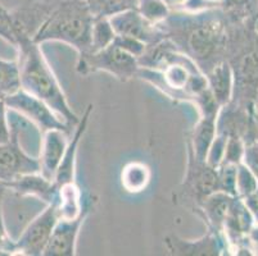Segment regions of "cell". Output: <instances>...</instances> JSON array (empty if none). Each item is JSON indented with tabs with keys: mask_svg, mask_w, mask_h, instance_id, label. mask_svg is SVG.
<instances>
[{
	"mask_svg": "<svg viewBox=\"0 0 258 256\" xmlns=\"http://www.w3.org/2000/svg\"><path fill=\"white\" fill-rule=\"evenodd\" d=\"M6 185L8 190H13L16 194L37 197L46 205L54 203L58 199V186L55 182L45 178L39 172L23 175L11 182H7Z\"/></svg>",
	"mask_w": 258,
	"mask_h": 256,
	"instance_id": "4fadbf2b",
	"label": "cell"
},
{
	"mask_svg": "<svg viewBox=\"0 0 258 256\" xmlns=\"http://www.w3.org/2000/svg\"><path fill=\"white\" fill-rule=\"evenodd\" d=\"M94 17L85 0H63L32 36L35 42L62 41L74 46L79 54L91 48Z\"/></svg>",
	"mask_w": 258,
	"mask_h": 256,
	"instance_id": "3957f363",
	"label": "cell"
},
{
	"mask_svg": "<svg viewBox=\"0 0 258 256\" xmlns=\"http://www.w3.org/2000/svg\"><path fill=\"white\" fill-rule=\"evenodd\" d=\"M79 55L76 69L81 74L102 70L121 81H127L137 77L140 68L138 58L122 50L113 42L99 51L79 54Z\"/></svg>",
	"mask_w": 258,
	"mask_h": 256,
	"instance_id": "277c9868",
	"label": "cell"
},
{
	"mask_svg": "<svg viewBox=\"0 0 258 256\" xmlns=\"http://www.w3.org/2000/svg\"><path fill=\"white\" fill-rule=\"evenodd\" d=\"M233 197V195H229L224 191H216L199 204L198 210L203 214L205 222H207L210 229L222 232L225 218Z\"/></svg>",
	"mask_w": 258,
	"mask_h": 256,
	"instance_id": "e0dca14e",
	"label": "cell"
},
{
	"mask_svg": "<svg viewBox=\"0 0 258 256\" xmlns=\"http://www.w3.org/2000/svg\"><path fill=\"white\" fill-rule=\"evenodd\" d=\"M11 138L0 144V181L11 182L23 175L40 172L39 159L29 155L20 145V128L8 118Z\"/></svg>",
	"mask_w": 258,
	"mask_h": 256,
	"instance_id": "8992f818",
	"label": "cell"
},
{
	"mask_svg": "<svg viewBox=\"0 0 258 256\" xmlns=\"http://www.w3.org/2000/svg\"><path fill=\"white\" fill-rule=\"evenodd\" d=\"M137 11L152 25L159 26L170 17L171 11L165 0H138Z\"/></svg>",
	"mask_w": 258,
	"mask_h": 256,
	"instance_id": "603a6c76",
	"label": "cell"
},
{
	"mask_svg": "<svg viewBox=\"0 0 258 256\" xmlns=\"http://www.w3.org/2000/svg\"><path fill=\"white\" fill-rule=\"evenodd\" d=\"M151 178V169L142 161H131L126 164L121 173L122 187L131 194H138L147 189Z\"/></svg>",
	"mask_w": 258,
	"mask_h": 256,
	"instance_id": "ffe728a7",
	"label": "cell"
},
{
	"mask_svg": "<svg viewBox=\"0 0 258 256\" xmlns=\"http://www.w3.org/2000/svg\"><path fill=\"white\" fill-rule=\"evenodd\" d=\"M59 220L57 200L48 204L35 219L30 222L20 238L15 241V253L27 256H40L44 253L53 229Z\"/></svg>",
	"mask_w": 258,
	"mask_h": 256,
	"instance_id": "52a82bcc",
	"label": "cell"
},
{
	"mask_svg": "<svg viewBox=\"0 0 258 256\" xmlns=\"http://www.w3.org/2000/svg\"><path fill=\"white\" fill-rule=\"evenodd\" d=\"M0 96H2V95H0Z\"/></svg>",
	"mask_w": 258,
	"mask_h": 256,
	"instance_id": "e575fe53",
	"label": "cell"
},
{
	"mask_svg": "<svg viewBox=\"0 0 258 256\" xmlns=\"http://www.w3.org/2000/svg\"><path fill=\"white\" fill-rule=\"evenodd\" d=\"M93 108L94 107L91 104L88 105L85 114H84L83 118H80V122L76 124V130H75L71 140L69 141V145L66 147L62 161H60L57 173H55V177H54V182L58 187L67 185V183L75 182V164H76L77 149H79L80 141H81L86 131L89 117H90V113L93 112Z\"/></svg>",
	"mask_w": 258,
	"mask_h": 256,
	"instance_id": "9a60e30c",
	"label": "cell"
},
{
	"mask_svg": "<svg viewBox=\"0 0 258 256\" xmlns=\"http://www.w3.org/2000/svg\"><path fill=\"white\" fill-rule=\"evenodd\" d=\"M248 237L250 239L249 242L254 246V250L258 251V225H253V228L250 229Z\"/></svg>",
	"mask_w": 258,
	"mask_h": 256,
	"instance_id": "1f68e13d",
	"label": "cell"
},
{
	"mask_svg": "<svg viewBox=\"0 0 258 256\" xmlns=\"http://www.w3.org/2000/svg\"><path fill=\"white\" fill-rule=\"evenodd\" d=\"M3 99L8 109L20 113L27 121L35 124L41 132L48 130H62L71 135V127L62 121L57 113L41 99L31 95L23 89L3 96Z\"/></svg>",
	"mask_w": 258,
	"mask_h": 256,
	"instance_id": "5b68a950",
	"label": "cell"
},
{
	"mask_svg": "<svg viewBox=\"0 0 258 256\" xmlns=\"http://www.w3.org/2000/svg\"><path fill=\"white\" fill-rule=\"evenodd\" d=\"M57 209L59 219H75L84 210L83 192L75 182L58 187Z\"/></svg>",
	"mask_w": 258,
	"mask_h": 256,
	"instance_id": "d6986e66",
	"label": "cell"
},
{
	"mask_svg": "<svg viewBox=\"0 0 258 256\" xmlns=\"http://www.w3.org/2000/svg\"><path fill=\"white\" fill-rule=\"evenodd\" d=\"M211 2H213V3H221V0H211Z\"/></svg>",
	"mask_w": 258,
	"mask_h": 256,
	"instance_id": "836d02e7",
	"label": "cell"
},
{
	"mask_svg": "<svg viewBox=\"0 0 258 256\" xmlns=\"http://www.w3.org/2000/svg\"><path fill=\"white\" fill-rule=\"evenodd\" d=\"M114 37H116V32L109 22V18H94L93 27H91V48L89 53L107 48L113 42Z\"/></svg>",
	"mask_w": 258,
	"mask_h": 256,
	"instance_id": "7402d4cb",
	"label": "cell"
},
{
	"mask_svg": "<svg viewBox=\"0 0 258 256\" xmlns=\"http://www.w3.org/2000/svg\"><path fill=\"white\" fill-rule=\"evenodd\" d=\"M113 44L119 46V48H121L122 50H125L126 53L131 54V55H134L135 58H138V60H139L140 56L145 53V50H147L148 48L147 44H144V42L140 41V40L134 39V37L130 36H121V35H116V37H114L113 40Z\"/></svg>",
	"mask_w": 258,
	"mask_h": 256,
	"instance_id": "83f0119b",
	"label": "cell"
},
{
	"mask_svg": "<svg viewBox=\"0 0 258 256\" xmlns=\"http://www.w3.org/2000/svg\"><path fill=\"white\" fill-rule=\"evenodd\" d=\"M217 118L219 116H201L191 135L190 150L198 160L206 161L208 150L217 135Z\"/></svg>",
	"mask_w": 258,
	"mask_h": 256,
	"instance_id": "ac0fdd59",
	"label": "cell"
},
{
	"mask_svg": "<svg viewBox=\"0 0 258 256\" xmlns=\"http://www.w3.org/2000/svg\"><path fill=\"white\" fill-rule=\"evenodd\" d=\"M69 133L62 130H48L43 132L39 155L40 175L54 181L57 169L62 161L66 147L69 145Z\"/></svg>",
	"mask_w": 258,
	"mask_h": 256,
	"instance_id": "7c38bea8",
	"label": "cell"
},
{
	"mask_svg": "<svg viewBox=\"0 0 258 256\" xmlns=\"http://www.w3.org/2000/svg\"><path fill=\"white\" fill-rule=\"evenodd\" d=\"M171 16L163 23L171 30H176L179 45L199 68H206V73L212 69L219 60L220 49L222 48V25L217 18L203 17L198 13H189L187 17ZM162 23V25H163ZM205 73V74H206Z\"/></svg>",
	"mask_w": 258,
	"mask_h": 256,
	"instance_id": "7a4b0ae2",
	"label": "cell"
},
{
	"mask_svg": "<svg viewBox=\"0 0 258 256\" xmlns=\"http://www.w3.org/2000/svg\"><path fill=\"white\" fill-rule=\"evenodd\" d=\"M8 190L7 185L0 181V255H13L15 253V241L9 238L3 219V199Z\"/></svg>",
	"mask_w": 258,
	"mask_h": 256,
	"instance_id": "4316f807",
	"label": "cell"
},
{
	"mask_svg": "<svg viewBox=\"0 0 258 256\" xmlns=\"http://www.w3.org/2000/svg\"><path fill=\"white\" fill-rule=\"evenodd\" d=\"M94 18L111 17L119 12L137 9L138 0H85Z\"/></svg>",
	"mask_w": 258,
	"mask_h": 256,
	"instance_id": "44dd1931",
	"label": "cell"
},
{
	"mask_svg": "<svg viewBox=\"0 0 258 256\" xmlns=\"http://www.w3.org/2000/svg\"><path fill=\"white\" fill-rule=\"evenodd\" d=\"M244 145L243 138L238 135L227 136L226 145H225L224 158H222L221 164H234L238 165L239 163L243 161L244 155Z\"/></svg>",
	"mask_w": 258,
	"mask_h": 256,
	"instance_id": "484cf974",
	"label": "cell"
},
{
	"mask_svg": "<svg viewBox=\"0 0 258 256\" xmlns=\"http://www.w3.org/2000/svg\"><path fill=\"white\" fill-rule=\"evenodd\" d=\"M21 89L17 62L0 59V95L6 96Z\"/></svg>",
	"mask_w": 258,
	"mask_h": 256,
	"instance_id": "cb8c5ba5",
	"label": "cell"
},
{
	"mask_svg": "<svg viewBox=\"0 0 258 256\" xmlns=\"http://www.w3.org/2000/svg\"><path fill=\"white\" fill-rule=\"evenodd\" d=\"M253 0H221V3L225 7H229L230 9H240L244 7H248Z\"/></svg>",
	"mask_w": 258,
	"mask_h": 256,
	"instance_id": "4dcf8cb0",
	"label": "cell"
},
{
	"mask_svg": "<svg viewBox=\"0 0 258 256\" xmlns=\"http://www.w3.org/2000/svg\"><path fill=\"white\" fill-rule=\"evenodd\" d=\"M165 245L171 255L219 256L224 255L230 243L224 232L210 229L206 236L196 241H187V239L179 238L177 236L171 234L165 239Z\"/></svg>",
	"mask_w": 258,
	"mask_h": 256,
	"instance_id": "8fae6325",
	"label": "cell"
},
{
	"mask_svg": "<svg viewBox=\"0 0 258 256\" xmlns=\"http://www.w3.org/2000/svg\"><path fill=\"white\" fill-rule=\"evenodd\" d=\"M93 199L84 203V210L75 219H59L55 224L49 242L44 250V256H74L76 255V242L80 229L83 227L89 211L91 209Z\"/></svg>",
	"mask_w": 258,
	"mask_h": 256,
	"instance_id": "9c48e42d",
	"label": "cell"
},
{
	"mask_svg": "<svg viewBox=\"0 0 258 256\" xmlns=\"http://www.w3.org/2000/svg\"><path fill=\"white\" fill-rule=\"evenodd\" d=\"M243 163L250 169V172L258 180V141L244 147Z\"/></svg>",
	"mask_w": 258,
	"mask_h": 256,
	"instance_id": "f1b7e54d",
	"label": "cell"
},
{
	"mask_svg": "<svg viewBox=\"0 0 258 256\" xmlns=\"http://www.w3.org/2000/svg\"><path fill=\"white\" fill-rule=\"evenodd\" d=\"M13 22V17L11 14L4 9V7L2 6V0H0V23H12Z\"/></svg>",
	"mask_w": 258,
	"mask_h": 256,
	"instance_id": "d6a6232c",
	"label": "cell"
},
{
	"mask_svg": "<svg viewBox=\"0 0 258 256\" xmlns=\"http://www.w3.org/2000/svg\"><path fill=\"white\" fill-rule=\"evenodd\" d=\"M208 89L212 94L216 103L221 108L227 105L231 100L233 94L234 74L231 65L226 60H221L206 73Z\"/></svg>",
	"mask_w": 258,
	"mask_h": 256,
	"instance_id": "2e32d148",
	"label": "cell"
},
{
	"mask_svg": "<svg viewBox=\"0 0 258 256\" xmlns=\"http://www.w3.org/2000/svg\"><path fill=\"white\" fill-rule=\"evenodd\" d=\"M11 138V130L8 124V108L4 103L3 96H0V144H4Z\"/></svg>",
	"mask_w": 258,
	"mask_h": 256,
	"instance_id": "f546056e",
	"label": "cell"
},
{
	"mask_svg": "<svg viewBox=\"0 0 258 256\" xmlns=\"http://www.w3.org/2000/svg\"><path fill=\"white\" fill-rule=\"evenodd\" d=\"M253 220L254 218L243 199L234 196L226 218H225L224 228H222V232L226 236L229 243H233L235 241L238 245H240L244 241V237L248 236L250 229L253 228Z\"/></svg>",
	"mask_w": 258,
	"mask_h": 256,
	"instance_id": "5bb4252c",
	"label": "cell"
},
{
	"mask_svg": "<svg viewBox=\"0 0 258 256\" xmlns=\"http://www.w3.org/2000/svg\"><path fill=\"white\" fill-rule=\"evenodd\" d=\"M13 32L16 46L20 53L17 63L21 89L45 102L71 128L76 127L80 118L70 107L57 77L41 51L40 44L35 42L16 20H13Z\"/></svg>",
	"mask_w": 258,
	"mask_h": 256,
	"instance_id": "6da1fadb",
	"label": "cell"
},
{
	"mask_svg": "<svg viewBox=\"0 0 258 256\" xmlns=\"http://www.w3.org/2000/svg\"><path fill=\"white\" fill-rule=\"evenodd\" d=\"M258 189V180L250 172L245 164L241 161L236 166V195L239 197H245Z\"/></svg>",
	"mask_w": 258,
	"mask_h": 256,
	"instance_id": "d4e9b609",
	"label": "cell"
},
{
	"mask_svg": "<svg viewBox=\"0 0 258 256\" xmlns=\"http://www.w3.org/2000/svg\"><path fill=\"white\" fill-rule=\"evenodd\" d=\"M182 192L196 204L197 209L206 197L220 191L219 169L211 166L207 161H202L194 156L190 147L187 149V169L182 183Z\"/></svg>",
	"mask_w": 258,
	"mask_h": 256,
	"instance_id": "ba28073f",
	"label": "cell"
},
{
	"mask_svg": "<svg viewBox=\"0 0 258 256\" xmlns=\"http://www.w3.org/2000/svg\"><path fill=\"white\" fill-rule=\"evenodd\" d=\"M108 18L116 35L134 37L147 44L148 46L165 40V31L159 28V26L148 22L137 9L119 12Z\"/></svg>",
	"mask_w": 258,
	"mask_h": 256,
	"instance_id": "30bf717a",
	"label": "cell"
}]
</instances>
